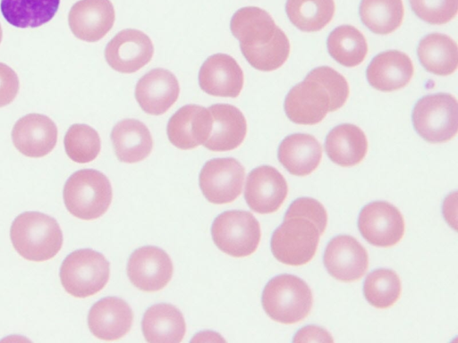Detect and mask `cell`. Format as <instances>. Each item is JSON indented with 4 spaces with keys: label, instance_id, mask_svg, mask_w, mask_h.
<instances>
[{
    "label": "cell",
    "instance_id": "cell-1",
    "mask_svg": "<svg viewBox=\"0 0 458 343\" xmlns=\"http://www.w3.org/2000/svg\"><path fill=\"white\" fill-rule=\"evenodd\" d=\"M327 224V213L320 202L311 197L295 199L272 235L273 255L287 265L309 263L316 254Z\"/></svg>",
    "mask_w": 458,
    "mask_h": 343
},
{
    "label": "cell",
    "instance_id": "cell-2",
    "mask_svg": "<svg viewBox=\"0 0 458 343\" xmlns=\"http://www.w3.org/2000/svg\"><path fill=\"white\" fill-rule=\"evenodd\" d=\"M242 54L256 70L272 71L281 67L290 54V42L271 15L256 6L237 10L230 22Z\"/></svg>",
    "mask_w": 458,
    "mask_h": 343
},
{
    "label": "cell",
    "instance_id": "cell-3",
    "mask_svg": "<svg viewBox=\"0 0 458 343\" xmlns=\"http://www.w3.org/2000/svg\"><path fill=\"white\" fill-rule=\"evenodd\" d=\"M349 92L348 82L342 74L331 67L319 66L290 89L284 112L294 123L314 125L322 121L328 112L341 108Z\"/></svg>",
    "mask_w": 458,
    "mask_h": 343
},
{
    "label": "cell",
    "instance_id": "cell-4",
    "mask_svg": "<svg viewBox=\"0 0 458 343\" xmlns=\"http://www.w3.org/2000/svg\"><path fill=\"white\" fill-rule=\"evenodd\" d=\"M10 237L17 253L34 262L53 258L63 245V232L56 220L39 212L18 215L12 223Z\"/></svg>",
    "mask_w": 458,
    "mask_h": 343
},
{
    "label": "cell",
    "instance_id": "cell-5",
    "mask_svg": "<svg viewBox=\"0 0 458 343\" xmlns=\"http://www.w3.org/2000/svg\"><path fill=\"white\" fill-rule=\"evenodd\" d=\"M262 306L274 321L284 324L301 322L310 313L313 296L310 288L293 274L271 279L262 293Z\"/></svg>",
    "mask_w": 458,
    "mask_h": 343
},
{
    "label": "cell",
    "instance_id": "cell-6",
    "mask_svg": "<svg viewBox=\"0 0 458 343\" xmlns=\"http://www.w3.org/2000/svg\"><path fill=\"white\" fill-rule=\"evenodd\" d=\"M112 187L107 177L93 169L72 174L64 188L67 210L75 217L90 221L102 216L112 201Z\"/></svg>",
    "mask_w": 458,
    "mask_h": 343
},
{
    "label": "cell",
    "instance_id": "cell-7",
    "mask_svg": "<svg viewBox=\"0 0 458 343\" xmlns=\"http://www.w3.org/2000/svg\"><path fill=\"white\" fill-rule=\"evenodd\" d=\"M110 274L108 261L95 250L85 248L69 254L60 267V280L67 293L84 298L99 292Z\"/></svg>",
    "mask_w": 458,
    "mask_h": 343
},
{
    "label": "cell",
    "instance_id": "cell-8",
    "mask_svg": "<svg viewBox=\"0 0 458 343\" xmlns=\"http://www.w3.org/2000/svg\"><path fill=\"white\" fill-rule=\"evenodd\" d=\"M416 132L429 143H444L458 130V105L455 97L446 93L420 98L412 111Z\"/></svg>",
    "mask_w": 458,
    "mask_h": 343
},
{
    "label": "cell",
    "instance_id": "cell-9",
    "mask_svg": "<svg viewBox=\"0 0 458 343\" xmlns=\"http://www.w3.org/2000/svg\"><path fill=\"white\" fill-rule=\"evenodd\" d=\"M211 235L216 246L233 257H245L255 252L261 237L260 225L247 211L231 210L213 222Z\"/></svg>",
    "mask_w": 458,
    "mask_h": 343
},
{
    "label": "cell",
    "instance_id": "cell-10",
    "mask_svg": "<svg viewBox=\"0 0 458 343\" xmlns=\"http://www.w3.org/2000/svg\"><path fill=\"white\" fill-rule=\"evenodd\" d=\"M245 169L233 157L215 158L203 165L199 188L208 201L226 204L235 200L242 190Z\"/></svg>",
    "mask_w": 458,
    "mask_h": 343
},
{
    "label": "cell",
    "instance_id": "cell-11",
    "mask_svg": "<svg viewBox=\"0 0 458 343\" xmlns=\"http://www.w3.org/2000/svg\"><path fill=\"white\" fill-rule=\"evenodd\" d=\"M358 227L361 236L371 245L389 247L397 244L404 234L401 212L386 201H375L360 211Z\"/></svg>",
    "mask_w": 458,
    "mask_h": 343
},
{
    "label": "cell",
    "instance_id": "cell-12",
    "mask_svg": "<svg viewBox=\"0 0 458 343\" xmlns=\"http://www.w3.org/2000/svg\"><path fill=\"white\" fill-rule=\"evenodd\" d=\"M169 255L161 248L145 246L136 249L127 264L130 281L139 289L155 292L165 288L173 275Z\"/></svg>",
    "mask_w": 458,
    "mask_h": 343
},
{
    "label": "cell",
    "instance_id": "cell-13",
    "mask_svg": "<svg viewBox=\"0 0 458 343\" xmlns=\"http://www.w3.org/2000/svg\"><path fill=\"white\" fill-rule=\"evenodd\" d=\"M154 46L144 32L125 29L118 32L106 45L105 58L109 66L122 73H132L152 59Z\"/></svg>",
    "mask_w": 458,
    "mask_h": 343
},
{
    "label": "cell",
    "instance_id": "cell-14",
    "mask_svg": "<svg viewBox=\"0 0 458 343\" xmlns=\"http://www.w3.org/2000/svg\"><path fill=\"white\" fill-rule=\"evenodd\" d=\"M323 262L333 278L351 282L360 280L365 274L369 267V255L355 238L338 235L327 244Z\"/></svg>",
    "mask_w": 458,
    "mask_h": 343
},
{
    "label": "cell",
    "instance_id": "cell-15",
    "mask_svg": "<svg viewBox=\"0 0 458 343\" xmlns=\"http://www.w3.org/2000/svg\"><path fill=\"white\" fill-rule=\"evenodd\" d=\"M284 177L274 167L261 165L247 176L244 197L249 207L266 214L276 212L287 197Z\"/></svg>",
    "mask_w": 458,
    "mask_h": 343
},
{
    "label": "cell",
    "instance_id": "cell-16",
    "mask_svg": "<svg viewBox=\"0 0 458 343\" xmlns=\"http://www.w3.org/2000/svg\"><path fill=\"white\" fill-rule=\"evenodd\" d=\"M244 75L236 60L226 54L208 57L199 71V85L207 94L237 97L243 87Z\"/></svg>",
    "mask_w": 458,
    "mask_h": 343
},
{
    "label": "cell",
    "instance_id": "cell-17",
    "mask_svg": "<svg viewBox=\"0 0 458 343\" xmlns=\"http://www.w3.org/2000/svg\"><path fill=\"white\" fill-rule=\"evenodd\" d=\"M115 19L110 0H80L70 10L68 21L73 35L87 42H97L112 29Z\"/></svg>",
    "mask_w": 458,
    "mask_h": 343
},
{
    "label": "cell",
    "instance_id": "cell-18",
    "mask_svg": "<svg viewBox=\"0 0 458 343\" xmlns=\"http://www.w3.org/2000/svg\"><path fill=\"white\" fill-rule=\"evenodd\" d=\"M57 134L56 125L49 117L30 113L16 121L12 130V139L22 155L43 157L55 146Z\"/></svg>",
    "mask_w": 458,
    "mask_h": 343
},
{
    "label": "cell",
    "instance_id": "cell-19",
    "mask_svg": "<svg viewBox=\"0 0 458 343\" xmlns=\"http://www.w3.org/2000/svg\"><path fill=\"white\" fill-rule=\"evenodd\" d=\"M180 86L169 71L156 68L143 75L135 87V98L140 108L151 115L164 114L177 100Z\"/></svg>",
    "mask_w": 458,
    "mask_h": 343
},
{
    "label": "cell",
    "instance_id": "cell-20",
    "mask_svg": "<svg viewBox=\"0 0 458 343\" xmlns=\"http://www.w3.org/2000/svg\"><path fill=\"white\" fill-rule=\"evenodd\" d=\"M211 121L208 108L186 105L169 119L166 127L168 139L179 149L195 148L207 140Z\"/></svg>",
    "mask_w": 458,
    "mask_h": 343
},
{
    "label": "cell",
    "instance_id": "cell-21",
    "mask_svg": "<svg viewBox=\"0 0 458 343\" xmlns=\"http://www.w3.org/2000/svg\"><path fill=\"white\" fill-rule=\"evenodd\" d=\"M211 127L203 146L211 151H230L244 140L247 122L242 113L229 104H215L208 107Z\"/></svg>",
    "mask_w": 458,
    "mask_h": 343
},
{
    "label": "cell",
    "instance_id": "cell-22",
    "mask_svg": "<svg viewBox=\"0 0 458 343\" xmlns=\"http://www.w3.org/2000/svg\"><path fill=\"white\" fill-rule=\"evenodd\" d=\"M133 314L130 305L122 298L106 297L90 308L88 325L91 333L104 340H116L130 330Z\"/></svg>",
    "mask_w": 458,
    "mask_h": 343
},
{
    "label": "cell",
    "instance_id": "cell-23",
    "mask_svg": "<svg viewBox=\"0 0 458 343\" xmlns=\"http://www.w3.org/2000/svg\"><path fill=\"white\" fill-rule=\"evenodd\" d=\"M413 64L403 52L388 50L377 54L367 68V79L376 89L392 92L405 87L413 76Z\"/></svg>",
    "mask_w": 458,
    "mask_h": 343
},
{
    "label": "cell",
    "instance_id": "cell-24",
    "mask_svg": "<svg viewBox=\"0 0 458 343\" xmlns=\"http://www.w3.org/2000/svg\"><path fill=\"white\" fill-rule=\"evenodd\" d=\"M277 155L287 172L301 177L317 169L322 158V146L313 136L295 133L283 139Z\"/></svg>",
    "mask_w": 458,
    "mask_h": 343
},
{
    "label": "cell",
    "instance_id": "cell-25",
    "mask_svg": "<svg viewBox=\"0 0 458 343\" xmlns=\"http://www.w3.org/2000/svg\"><path fill=\"white\" fill-rule=\"evenodd\" d=\"M141 328L145 339L150 343H179L186 331L181 311L165 303L154 305L145 312Z\"/></svg>",
    "mask_w": 458,
    "mask_h": 343
},
{
    "label": "cell",
    "instance_id": "cell-26",
    "mask_svg": "<svg viewBox=\"0 0 458 343\" xmlns=\"http://www.w3.org/2000/svg\"><path fill=\"white\" fill-rule=\"evenodd\" d=\"M111 140L118 160L127 163L144 160L153 148L150 131L136 119L117 122L112 130Z\"/></svg>",
    "mask_w": 458,
    "mask_h": 343
},
{
    "label": "cell",
    "instance_id": "cell-27",
    "mask_svg": "<svg viewBox=\"0 0 458 343\" xmlns=\"http://www.w3.org/2000/svg\"><path fill=\"white\" fill-rule=\"evenodd\" d=\"M325 150L333 163L344 167L354 166L364 159L368 140L358 126L344 123L337 125L327 134Z\"/></svg>",
    "mask_w": 458,
    "mask_h": 343
},
{
    "label": "cell",
    "instance_id": "cell-28",
    "mask_svg": "<svg viewBox=\"0 0 458 343\" xmlns=\"http://www.w3.org/2000/svg\"><path fill=\"white\" fill-rule=\"evenodd\" d=\"M417 54L422 66L436 75H450L458 66L457 45L445 34L431 33L425 36L419 43Z\"/></svg>",
    "mask_w": 458,
    "mask_h": 343
},
{
    "label": "cell",
    "instance_id": "cell-29",
    "mask_svg": "<svg viewBox=\"0 0 458 343\" xmlns=\"http://www.w3.org/2000/svg\"><path fill=\"white\" fill-rule=\"evenodd\" d=\"M60 0H1L0 9L11 25L37 28L49 21L58 10Z\"/></svg>",
    "mask_w": 458,
    "mask_h": 343
},
{
    "label": "cell",
    "instance_id": "cell-30",
    "mask_svg": "<svg viewBox=\"0 0 458 343\" xmlns=\"http://www.w3.org/2000/svg\"><path fill=\"white\" fill-rule=\"evenodd\" d=\"M331 57L346 67L360 64L368 53L363 34L352 25H341L329 34L327 41Z\"/></svg>",
    "mask_w": 458,
    "mask_h": 343
},
{
    "label": "cell",
    "instance_id": "cell-31",
    "mask_svg": "<svg viewBox=\"0 0 458 343\" xmlns=\"http://www.w3.org/2000/svg\"><path fill=\"white\" fill-rule=\"evenodd\" d=\"M359 13L369 30L387 35L401 26L404 9L402 0H361Z\"/></svg>",
    "mask_w": 458,
    "mask_h": 343
},
{
    "label": "cell",
    "instance_id": "cell-32",
    "mask_svg": "<svg viewBox=\"0 0 458 343\" xmlns=\"http://www.w3.org/2000/svg\"><path fill=\"white\" fill-rule=\"evenodd\" d=\"M334 0H287L285 11L290 21L300 30L318 31L333 19Z\"/></svg>",
    "mask_w": 458,
    "mask_h": 343
},
{
    "label": "cell",
    "instance_id": "cell-33",
    "mask_svg": "<svg viewBox=\"0 0 458 343\" xmlns=\"http://www.w3.org/2000/svg\"><path fill=\"white\" fill-rule=\"evenodd\" d=\"M401 291L400 278L390 269L374 270L368 274L363 283L366 300L377 308L392 306L400 297Z\"/></svg>",
    "mask_w": 458,
    "mask_h": 343
},
{
    "label": "cell",
    "instance_id": "cell-34",
    "mask_svg": "<svg viewBox=\"0 0 458 343\" xmlns=\"http://www.w3.org/2000/svg\"><path fill=\"white\" fill-rule=\"evenodd\" d=\"M67 155L75 163H86L99 154L101 141L98 133L86 124H73L64 136Z\"/></svg>",
    "mask_w": 458,
    "mask_h": 343
},
{
    "label": "cell",
    "instance_id": "cell-35",
    "mask_svg": "<svg viewBox=\"0 0 458 343\" xmlns=\"http://www.w3.org/2000/svg\"><path fill=\"white\" fill-rule=\"evenodd\" d=\"M414 13L422 21L441 25L457 14L458 0H410Z\"/></svg>",
    "mask_w": 458,
    "mask_h": 343
},
{
    "label": "cell",
    "instance_id": "cell-36",
    "mask_svg": "<svg viewBox=\"0 0 458 343\" xmlns=\"http://www.w3.org/2000/svg\"><path fill=\"white\" fill-rule=\"evenodd\" d=\"M20 82L16 72L0 63V107L12 103L19 91Z\"/></svg>",
    "mask_w": 458,
    "mask_h": 343
},
{
    "label": "cell",
    "instance_id": "cell-37",
    "mask_svg": "<svg viewBox=\"0 0 458 343\" xmlns=\"http://www.w3.org/2000/svg\"><path fill=\"white\" fill-rule=\"evenodd\" d=\"M293 342H333L331 334L325 329L316 326L308 325L301 329L295 334Z\"/></svg>",
    "mask_w": 458,
    "mask_h": 343
},
{
    "label": "cell",
    "instance_id": "cell-38",
    "mask_svg": "<svg viewBox=\"0 0 458 343\" xmlns=\"http://www.w3.org/2000/svg\"><path fill=\"white\" fill-rule=\"evenodd\" d=\"M2 36H3V31H2L1 25H0V43L2 41Z\"/></svg>",
    "mask_w": 458,
    "mask_h": 343
}]
</instances>
